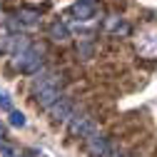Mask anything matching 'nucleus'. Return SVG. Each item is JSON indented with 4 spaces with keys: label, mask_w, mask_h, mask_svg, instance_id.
Instances as JSON below:
<instances>
[{
    "label": "nucleus",
    "mask_w": 157,
    "mask_h": 157,
    "mask_svg": "<svg viewBox=\"0 0 157 157\" xmlns=\"http://www.w3.org/2000/svg\"><path fill=\"white\" fill-rule=\"evenodd\" d=\"M13 67L20 70V72H28V75H37L40 67H43V50L35 48V45H30L25 52H20V55L13 57Z\"/></svg>",
    "instance_id": "obj_1"
},
{
    "label": "nucleus",
    "mask_w": 157,
    "mask_h": 157,
    "mask_svg": "<svg viewBox=\"0 0 157 157\" xmlns=\"http://www.w3.org/2000/svg\"><path fill=\"white\" fill-rule=\"evenodd\" d=\"M67 125H70V135L72 137H82V140H90L92 135H97V125H95V120L90 115H85V112H72L70 115V120H67Z\"/></svg>",
    "instance_id": "obj_2"
},
{
    "label": "nucleus",
    "mask_w": 157,
    "mask_h": 157,
    "mask_svg": "<svg viewBox=\"0 0 157 157\" xmlns=\"http://www.w3.org/2000/svg\"><path fill=\"white\" fill-rule=\"evenodd\" d=\"M48 112H50V117H52L55 122H67V120H70V115L75 112V105H72L70 97H65V95H63V97H60V100H57Z\"/></svg>",
    "instance_id": "obj_3"
},
{
    "label": "nucleus",
    "mask_w": 157,
    "mask_h": 157,
    "mask_svg": "<svg viewBox=\"0 0 157 157\" xmlns=\"http://www.w3.org/2000/svg\"><path fill=\"white\" fill-rule=\"evenodd\" d=\"M85 142H87V155H90V157H107L110 142H107V137H102L100 132L92 135L90 140H85Z\"/></svg>",
    "instance_id": "obj_4"
},
{
    "label": "nucleus",
    "mask_w": 157,
    "mask_h": 157,
    "mask_svg": "<svg viewBox=\"0 0 157 157\" xmlns=\"http://www.w3.org/2000/svg\"><path fill=\"white\" fill-rule=\"evenodd\" d=\"M28 48H30V40H28L25 35H8L5 43H3V50H8L13 57L20 55V52H25Z\"/></svg>",
    "instance_id": "obj_5"
},
{
    "label": "nucleus",
    "mask_w": 157,
    "mask_h": 157,
    "mask_svg": "<svg viewBox=\"0 0 157 157\" xmlns=\"http://www.w3.org/2000/svg\"><path fill=\"white\" fill-rule=\"evenodd\" d=\"M37 23H40V15H37L35 10H20L17 17H10L13 28H35Z\"/></svg>",
    "instance_id": "obj_6"
},
{
    "label": "nucleus",
    "mask_w": 157,
    "mask_h": 157,
    "mask_svg": "<svg viewBox=\"0 0 157 157\" xmlns=\"http://www.w3.org/2000/svg\"><path fill=\"white\" fill-rule=\"evenodd\" d=\"M70 15L75 17V20H90V17L95 15V5H90V3H75L70 8Z\"/></svg>",
    "instance_id": "obj_7"
},
{
    "label": "nucleus",
    "mask_w": 157,
    "mask_h": 157,
    "mask_svg": "<svg viewBox=\"0 0 157 157\" xmlns=\"http://www.w3.org/2000/svg\"><path fill=\"white\" fill-rule=\"evenodd\" d=\"M50 37H52L55 43H63V40H67V37H70L67 25H65V23H60V20H57V23H52V28H50Z\"/></svg>",
    "instance_id": "obj_8"
},
{
    "label": "nucleus",
    "mask_w": 157,
    "mask_h": 157,
    "mask_svg": "<svg viewBox=\"0 0 157 157\" xmlns=\"http://www.w3.org/2000/svg\"><path fill=\"white\" fill-rule=\"evenodd\" d=\"M8 122H10L13 127H25V122H28V120H25V115H23V112L13 110V112H10V117H8Z\"/></svg>",
    "instance_id": "obj_9"
},
{
    "label": "nucleus",
    "mask_w": 157,
    "mask_h": 157,
    "mask_svg": "<svg viewBox=\"0 0 157 157\" xmlns=\"http://www.w3.org/2000/svg\"><path fill=\"white\" fill-rule=\"evenodd\" d=\"M0 107H3V110H10V97H8L3 90H0Z\"/></svg>",
    "instance_id": "obj_10"
},
{
    "label": "nucleus",
    "mask_w": 157,
    "mask_h": 157,
    "mask_svg": "<svg viewBox=\"0 0 157 157\" xmlns=\"http://www.w3.org/2000/svg\"><path fill=\"white\" fill-rule=\"evenodd\" d=\"M107 157H125L122 152H107Z\"/></svg>",
    "instance_id": "obj_11"
},
{
    "label": "nucleus",
    "mask_w": 157,
    "mask_h": 157,
    "mask_svg": "<svg viewBox=\"0 0 157 157\" xmlns=\"http://www.w3.org/2000/svg\"><path fill=\"white\" fill-rule=\"evenodd\" d=\"M3 135H5V127H3V125H0V137H3Z\"/></svg>",
    "instance_id": "obj_12"
},
{
    "label": "nucleus",
    "mask_w": 157,
    "mask_h": 157,
    "mask_svg": "<svg viewBox=\"0 0 157 157\" xmlns=\"http://www.w3.org/2000/svg\"><path fill=\"white\" fill-rule=\"evenodd\" d=\"M77 3H90V5H92V0H77Z\"/></svg>",
    "instance_id": "obj_13"
}]
</instances>
